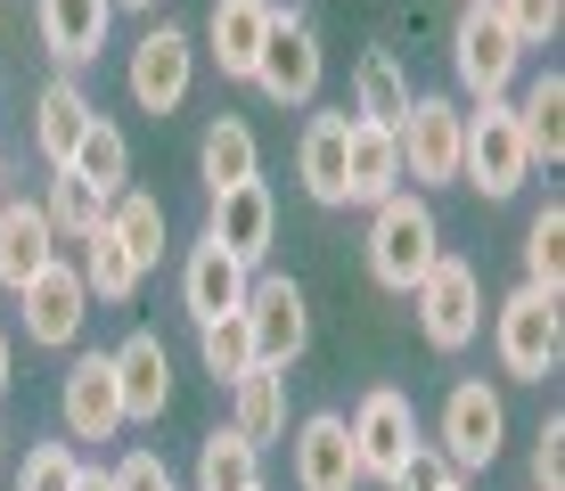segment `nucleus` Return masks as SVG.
<instances>
[{
  "label": "nucleus",
  "mask_w": 565,
  "mask_h": 491,
  "mask_svg": "<svg viewBox=\"0 0 565 491\" xmlns=\"http://www.w3.org/2000/svg\"><path fill=\"white\" fill-rule=\"evenodd\" d=\"M377 222H369V279H377L385 295H411L426 270H435L443 254V222L435 205H426L418 189H394L385 205H369Z\"/></svg>",
  "instance_id": "1"
},
{
  "label": "nucleus",
  "mask_w": 565,
  "mask_h": 491,
  "mask_svg": "<svg viewBox=\"0 0 565 491\" xmlns=\"http://www.w3.org/2000/svg\"><path fill=\"white\" fill-rule=\"evenodd\" d=\"M492 344H500V369H509L516 385H550L557 361H565V311H557V295L516 287L509 303L492 311Z\"/></svg>",
  "instance_id": "2"
},
{
  "label": "nucleus",
  "mask_w": 565,
  "mask_h": 491,
  "mask_svg": "<svg viewBox=\"0 0 565 491\" xmlns=\"http://www.w3.org/2000/svg\"><path fill=\"white\" fill-rule=\"evenodd\" d=\"M524 172H533V156L516 140L509 98H476V107L459 115V181L483 189V196H516Z\"/></svg>",
  "instance_id": "3"
},
{
  "label": "nucleus",
  "mask_w": 565,
  "mask_h": 491,
  "mask_svg": "<svg viewBox=\"0 0 565 491\" xmlns=\"http://www.w3.org/2000/svg\"><path fill=\"white\" fill-rule=\"evenodd\" d=\"M418 295V337L435 352H467L483 337V270L459 254H435V270L411 287Z\"/></svg>",
  "instance_id": "4"
},
{
  "label": "nucleus",
  "mask_w": 565,
  "mask_h": 491,
  "mask_svg": "<svg viewBox=\"0 0 565 491\" xmlns=\"http://www.w3.org/2000/svg\"><path fill=\"white\" fill-rule=\"evenodd\" d=\"M500 442H509V402H500V385L459 377L451 393H443V435H435V450L451 459V476H483V467L500 459Z\"/></svg>",
  "instance_id": "5"
},
{
  "label": "nucleus",
  "mask_w": 565,
  "mask_h": 491,
  "mask_svg": "<svg viewBox=\"0 0 565 491\" xmlns=\"http://www.w3.org/2000/svg\"><path fill=\"white\" fill-rule=\"evenodd\" d=\"M320 74H328V50H320V33H311V17L270 9V33H263V57H255V90L270 107H311V98H320Z\"/></svg>",
  "instance_id": "6"
},
{
  "label": "nucleus",
  "mask_w": 565,
  "mask_h": 491,
  "mask_svg": "<svg viewBox=\"0 0 565 491\" xmlns=\"http://www.w3.org/2000/svg\"><path fill=\"white\" fill-rule=\"evenodd\" d=\"M516 66H524V50L509 42V25H500L483 0H467L459 25H451V74H459V90L467 98H509Z\"/></svg>",
  "instance_id": "7"
},
{
  "label": "nucleus",
  "mask_w": 565,
  "mask_h": 491,
  "mask_svg": "<svg viewBox=\"0 0 565 491\" xmlns=\"http://www.w3.org/2000/svg\"><path fill=\"white\" fill-rule=\"evenodd\" d=\"M246 337H255V369H296L303 361V344H311V303H303V287L296 279H255L246 287Z\"/></svg>",
  "instance_id": "8"
},
{
  "label": "nucleus",
  "mask_w": 565,
  "mask_h": 491,
  "mask_svg": "<svg viewBox=\"0 0 565 491\" xmlns=\"http://www.w3.org/2000/svg\"><path fill=\"white\" fill-rule=\"evenodd\" d=\"M344 426H353V450H361V483H385L418 450V409H411V393H402V385H369L361 409Z\"/></svg>",
  "instance_id": "9"
},
{
  "label": "nucleus",
  "mask_w": 565,
  "mask_h": 491,
  "mask_svg": "<svg viewBox=\"0 0 565 491\" xmlns=\"http://www.w3.org/2000/svg\"><path fill=\"white\" fill-rule=\"evenodd\" d=\"M124 83H131V107L140 115H172L189 98V83H198V42L181 25H148L131 66H124Z\"/></svg>",
  "instance_id": "10"
},
{
  "label": "nucleus",
  "mask_w": 565,
  "mask_h": 491,
  "mask_svg": "<svg viewBox=\"0 0 565 491\" xmlns=\"http://www.w3.org/2000/svg\"><path fill=\"white\" fill-rule=\"evenodd\" d=\"M459 98H443V90H426L411 98V124L394 131V148H402V172H418V189H443V181H459Z\"/></svg>",
  "instance_id": "11"
},
{
  "label": "nucleus",
  "mask_w": 565,
  "mask_h": 491,
  "mask_svg": "<svg viewBox=\"0 0 565 491\" xmlns=\"http://www.w3.org/2000/svg\"><path fill=\"white\" fill-rule=\"evenodd\" d=\"M205 238L222 246L230 263L263 270V263H270V238H279V205H270V181H238V189H222V196H213Z\"/></svg>",
  "instance_id": "12"
},
{
  "label": "nucleus",
  "mask_w": 565,
  "mask_h": 491,
  "mask_svg": "<svg viewBox=\"0 0 565 491\" xmlns=\"http://www.w3.org/2000/svg\"><path fill=\"white\" fill-rule=\"evenodd\" d=\"M57 418L74 442H115L124 435V393H115V352H83L57 385Z\"/></svg>",
  "instance_id": "13"
},
{
  "label": "nucleus",
  "mask_w": 565,
  "mask_h": 491,
  "mask_svg": "<svg viewBox=\"0 0 565 491\" xmlns=\"http://www.w3.org/2000/svg\"><path fill=\"white\" fill-rule=\"evenodd\" d=\"M17 303H25V337L50 344V352H66L74 337H83V320H90V287H83V270H74V263L33 270V279L17 287Z\"/></svg>",
  "instance_id": "14"
},
{
  "label": "nucleus",
  "mask_w": 565,
  "mask_h": 491,
  "mask_svg": "<svg viewBox=\"0 0 565 491\" xmlns=\"http://www.w3.org/2000/svg\"><path fill=\"white\" fill-rule=\"evenodd\" d=\"M296 491H361V450L344 409H311L296 426Z\"/></svg>",
  "instance_id": "15"
},
{
  "label": "nucleus",
  "mask_w": 565,
  "mask_h": 491,
  "mask_svg": "<svg viewBox=\"0 0 565 491\" xmlns=\"http://www.w3.org/2000/svg\"><path fill=\"white\" fill-rule=\"evenodd\" d=\"M246 287H255V270L246 263H230L213 238L189 246V263H181V303H189V320H230V311H246Z\"/></svg>",
  "instance_id": "16"
},
{
  "label": "nucleus",
  "mask_w": 565,
  "mask_h": 491,
  "mask_svg": "<svg viewBox=\"0 0 565 491\" xmlns=\"http://www.w3.org/2000/svg\"><path fill=\"white\" fill-rule=\"evenodd\" d=\"M57 263V230L42 213V196H0V287H25L33 270Z\"/></svg>",
  "instance_id": "17"
},
{
  "label": "nucleus",
  "mask_w": 565,
  "mask_h": 491,
  "mask_svg": "<svg viewBox=\"0 0 565 491\" xmlns=\"http://www.w3.org/2000/svg\"><path fill=\"white\" fill-rule=\"evenodd\" d=\"M33 25H42V50L57 66H90L107 50L115 0H33Z\"/></svg>",
  "instance_id": "18"
},
{
  "label": "nucleus",
  "mask_w": 565,
  "mask_h": 491,
  "mask_svg": "<svg viewBox=\"0 0 565 491\" xmlns=\"http://www.w3.org/2000/svg\"><path fill=\"white\" fill-rule=\"evenodd\" d=\"M115 393H124V426H148V418H164V402H172V352L148 337H124V352H115Z\"/></svg>",
  "instance_id": "19"
},
{
  "label": "nucleus",
  "mask_w": 565,
  "mask_h": 491,
  "mask_svg": "<svg viewBox=\"0 0 565 491\" xmlns=\"http://www.w3.org/2000/svg\"><path fill=\"white\" fill-rule=\"evenodd\" d=\"M402 181H411V172H402L394 131H377V124L353 115V131H344V205H385Z\"/></svg>",
  "instance_id": "20"
},
{
  "label": "nucleus",
  "mask_w": 565,
  "mask_h": 491,
  "mask_svg": "<svg viewBox=\"0 0 565 491\" xmlns=\"http://www.w3.org/2000/svg\"><path fill=\"white\" fill-rule=\"evenodd\" d=\"M270 9H279V0H213L205 42H213V66H222L230 83H255V57H263Z\"/></svg>",
  "instance_id": "21"
},
{
  "label": "nucleus",
  "mask_w": 565,
  "mask_h": 491,
  "mask_svg": "<svg viewBox=\"0 0 565 491\" xmlns=\"http://www.w3.org/2000/svg\"><path fill=\"white\" fill-rule=\"evenodd\" d=\"M90 90L74 83V74H57V83H42V98H33V148H42V164H74V148H83V131H90Z\"/></svg>",
  "instance_id": "22"
},
{
  "label": "nucleus",
  "mask_w": 565,
  "mask_h": 491,
  "mask_svg": "<svg viewBox=\"0 0 565 491\" xmlns=\"http://www.w3.org/2000/svg\"><path fill=\"white\" fill-rule=\"evenodd\" d=\"M344 131H353V107H320L296 140V172H303L311 205H344Z\"/></svg>",
  "instance_id": "23"
},
{
  "label": "nucleus",
  "mask_w": 565,
  "mask_h": 491,
  "mask_svg": "<svg viewBox=\"0 0 565 491\" xmlns=\"http://www.w3.org/2000/svg\"><path fill=\"white\" fill-rule=\"evenodd\" d=\"M411 74H402V57L394 50H361L353 57V115L361 124H377V131H402L411 124Z\"/></svg>",
  "instance_id": "24"
},
{
  "label": "nucleus",
  "mask_w": 565,
  "mask_h": 491,
  "mask_svg": "<svg viewBox=\"0 0 565 491\" xmlns=\"http://www.w3.org/2000/svg\"><path fill=\"white\" fill-rule=\"evenodd\" d=\"M198 181H205V196H222V189H238V181H263L255 124H238V115H213L205 140H198Z\"/></svg>",
  "instance_id": "25"
},
{
  "label": "nucleus",
  "mask_w": 565,
  "mask_h": 491,
  "mask_svg": "<svg viewBox=\"0 0 565 491\" xmlns=\"http://www.w3.org/2000/svg\"><path fill=\"white\" fill-rule=\"evenodd\" d=\"M230 435H246L255 450L287 442V369H246L230 385Z\"/></svg>",
  "instance_id": "26"
},
{
  "label": "nucleus",
  "mask_w": 565,
  "mask_h": 491,
  "mask_svg": "<svg viewBox=\"0 0 565 491\" xmlns=\"http://www.w3.org/2000/svg\"><path fill=\"white\" fill-rule=\"evenodd\" d=\"M509 115H516V140H524L533 164H557V156H565V74L557 66L533 74L524 98H509Z\"/></svg>",
  "instance_id": "27"
},
{
  "label": "nucleus",
  "mask_w": 565,
  "mask_h": 491,
  "mask_svg": "<svg viewBox=\"0 0 565 491\" xmlns=\"http://www.w3.org/2000/svg\"><path fill=\"white\" fill-rule=\"evenodd\" d=\"M198 491H263V450L230 426H213L198 442Z\"/></svg>",
  "instance_id": "28"
},
{
  "label": "nucleus",
  "mask_w": 565,
  "mask_h": 491,
  "mask_svg": "<svg viewBox=\"0 0 565 491\" xmlns=\"http://www.w3.org/2000/svg\"><path fill=\"white\" fill-rule=\"evenodd\" d=\"M74 246H90V254H83L74 270H83V287L99 295V303H131V295H140V279H148V270L131 263V254H124V238H115L107 222L90 230V238H74Z\"/></svg>",
  "instance_id": "29"
},
{
  "label": "nucleus",
  "mask_w": 565,
  "mask_h": 491,
  "mask_svg": "<svg viewBox=\"0 0 565 491\" xmlns=\"http://www.w3.org/2000/svg\"><path fill=\"white\" fill-rule=\"evenodd\" d=\"M66 172H83V181L115 205V196L131 189V140L107 124V115H90V131H83V148H74V164H66Z\"/></svg>",
  "instance_id": "30"
},
{
  "label": "nucleus",
  "mask_w": 565,
  "mask_h": 491,
  "mask_svg": "<svg viewBox=\"0 0 565 491\" xmlns=\"http://www.w3.org/2000/svg\"><path fill=\"white\" fill-rule=\"evenodd\" d=\"M107 230L124 238V254H131L140 270L164 263V205H156L148 189H124V196H115V205H107Z\"/></svg>",
  "instance_id": "31"
},
{
  "label": "nucleus",
  "mask_w": 565,
  "mask_h": 491,
  "mask_svg": "<svg viewBox=\"0 0 565 491\" xmlns=\"http://www.w3.org/2000/svg\"><path fill=\"white\" fill-rule=\"evenodd\" d=\"M524 287L565 295V205H557V196L524 222Z\"/></svg>",
  "instance_id": "32"
},
{
  "label": "nucleus",
  "mask_w": 565,
  "mask_h": 491,
  "mask_svg": "<svg viewBox=\"0 0 565 491\" xmlns=\"http://www.w3.org/2000/svg\"><path fill=\"white\" fill-rule=\"evenodd\" d=\"M42 213H50V230H57V238H90V230L107 222V196L90 189L83 172H66V164H57V172H50V196H42Z\"/></svg>",
  "instance_id": "33"
},
{
  "label": "nucleus",
  "mask_w": 565,
  "mask_h": 491,
  "mask_svg": "<svg viewBox=\"0 0 565 491\" xmlns=\"http://www.w3.org/2000/svg\"><path fill=\"white\" fill-rule=\"evenodd\" d=\"M198 361H205V377H213V385H238L246 369H255V337H246L238 311H230V320H205V328H198Z\"/></svg>",
  "instance_id": "34"
},
{
  "label": "nucleus",
  "mask_w": 565,
  "mask_h": 491,
  "mask_svg": "<svg viewBox=\"0 0 565 491\" xmlns=\"http://www.w3.org/2000/svg\"><path fill=\"white\" fill-rule=\"evenodd\" d=\"M483 9L509 25V42H516V50L557 42V25H565V0H483Z\"/></svg>",
  "instance_id": "35"
},
{
  "label": "nucleus",
  "mask_w": 565,
  "mask_h": 491,
  "mask_svg": "<svg viewBox=\"0 0 565 491\" xmlns=\"http://www.w3.org/2000/svg\"><path fill=\"white\" fill-rule=\"evenodd\" d=\"M74 476H83L74 442H33V450H25V476H17V491H74Z\"/></svg>",
  "instance_id": "36"
},
{
  "label": "nucleus",
  "mask_w": 565,
  "mask_h": 491,
  "mask_svg": "<svg viewBox=\"0 0 565 491\" xmlns=\"http://www.w3.org/2000/svg\"><path fill=\"white\" fill-rule=\"evenodd\" d=\"M443 483H451V459H443L435 442H418L411 459H402L394 476H385V491H443Z\"/></svg>",
  "instance_id": "37"
},
{
  "label": "nucleus",
  "mask_w": 565,
  "mask_h": 491,
  "mask_svg": "<svg viewBox=\"0 0 565 491\" xmlns=\"http://www.w3.org/2000/svg\"><path fill=\"white\" fill-rule=\"evenodd\" d=\"M533 491H565V418H541L533 435Z\"/></svg>",
  "instance_id": "38"
},
{
  "label": "nucleus",
  "mask_w": 565,
  "mask_h": 491,
  "mask_svg": "<svg viewBox=\"0 0 565 491\" xmlns=\"http://www.w3.org/2000/svg\"><path fill=\"white\" fill-rule=\"evenodd\" d=\"M107 483L115 491H172V467L156 459V450H131L124 467H107Z\"/></svg>",
  "instance_id": "39"
},
{
  "label": "nucleus",
  "mask_w": 565,
  "mask_h": 491,
  "mask_svg": "<svg viewBox=\"0 0 565 491\" xmlns=\"http://www.w3.org/2000/svg\"><path fill=\"white\" fill-rule=\"evenodd\" d=\"M74 491H115V483H107V467H83V476H74Z\"/></svg>",
  "instance_id": "40"
},
{
  "label": "nucleus",
  "mask_w": 565,
  "mask_h": 491,
  "mask_svg": "<svg viewBox=\"0 0 565 491\" xmlns=\"http://www.w3.org/2000/svg\"><path fill=\"white\" fill-rule=\"evenodd\" d=\"M0 393H9V337H0Z\"/></svg>",
  "instance_id": "41"
},
{
  "label": "nucleus",
  "mask_w": 565,
  "mask_h": 491,
  "mask_svg": "<svg viewBox=\"0 0 565 491\" xmlns=\"http://www.w3.org/2000/svg\"><path fill=\"white\" fill-rule=\"evenodd\" d=\"M0 196H9V156H0Z\"/></svg>",
  "instance_id": "42"
},
{
  "label": "nucleus",
  "mask_w": 565,
  "mask_h": 491,
  "mask_svg": "<svg viewBox=\"0 0 565 491\" xmlns=\"http://www.w3.org/2000/svg\"><path fill=\"white\" fill-rule=\"evenodd\" d=\"M115 9H156V0H115Z\"/></svg>",
  "instance_id": "43"
},
{
  "label": "nucleus",
  "mask_w": 565,
  "mask_h": 491,
  "mask_svg": "<svg viewBox=\"0 0 565 491\" xmlns=\"http://www.w3.org/2000/svg\"><path fill=\"white\" fill-rule=\"evenodd\" d=\"M443 491H467V476H451V483H443Z\"/></svg>",
  "instance_id": "44"
},
{
  "label": "nucleus",
  "mask_w": 565,
  "mask_h": 491,
  "mask_svg": "<svg viewBox=\"0 0 565 491\" xmlns=\"http://www.w3.org/2000/svg\"><path fill=\"white\" fill-rule=\"evenodd\" d=\"M0 459H9V426H0Z\"/></svg>",
  "instance_id": "45"
}]
</instances>
